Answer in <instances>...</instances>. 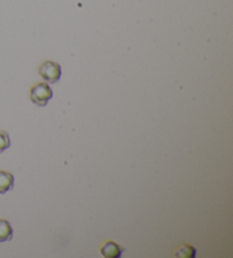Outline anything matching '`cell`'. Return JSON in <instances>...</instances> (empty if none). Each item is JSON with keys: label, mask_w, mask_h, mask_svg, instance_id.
<instances>
[{"label": "cell", "mask_w": 233, "mask_h": 258, "mask_svg": "<svg viewBox=\"0 0 233 258\" xmlns=\"http://www.w3.org/2000/svg\"><path fill=\"white\" fill-rule=\"evenodd\" d=\"M51 88L44 82H39L30 88V99L39 107H44L52 98Z\"/></svg>", "instance_id": "cell-1"}, {"label": "cell", "mask_w": 233, "mask_h": 258, "mask_svg": "<svg viewBox=\"0 0 233 258\" xmlns=\"http://www.w3.org/2000/svg\"><path fill=\"white\" fill-rule=\"evenodd\" d=\"M39 74L49 83H57L62 77L61 65L52 60H44L39 66Z\"/></svg>", "instance_id": "cell-2"}, {"label": "cell", "mask_w": 233, "mask_h": 258, "mask_svg": "<svg viewBox=\"0 0 233 258\" xmlns=\"http://www.w3.org/2000/svg\"><path fill=\"white\" fill-rule=\"evenodd\" d=\"M99 251L106 258H120L122 257L123 252L125 251V248L120 246L118 242L107 240V241H105L99 247Z\"/></svg>", "instance_id": "cell-3"}, {"label": "cell", "mask_w": 233, "mask_h": 258, "mask_svg": "<svg viewBox=\"0 0 233 258\" xmlns=\"http://www.w3.org/2000/svg\"><path fill=\"white\" fill-rule=\"evenodd\" d=\"M14 181L12 173L0 170V194L4 195L14 188Z\"/></svg>", "instance_id": "cell-4"}, {"label": "cell", "mask_w": 233, "mask_h": 258, "mask_svg": "<svg viewBox=\"0 0 233 258\" xmlns=\"http://www.w3.org/2000/svg\"><path fill=\"white\" fill-rule=\"evenodd\" d=\"M197 255L196 249L188 243H182L174 250V256L181 258H195Z\"/></svg>", "instance_id": "cell-5"}, {"label": "cell", "mask_w": 233, "mask_h": 258, "mask_svg": "<svg viewBox=\"0 0 233 258\" xmlns=\"http://www.w3.org/2000/svg\"><path fill=\"white\" fill-rule=\"evenodd\" d=\"M13 239V228L7 220L0 219V242H6Z\"/></svg>", "instance_id": "cell-6"}, {"label": "cell", "mask_w": 233, "mask_h": 258, "mask_svg": "<svg viewBox=\"0 0 233 258\" xmlns=\"http://www.w3.org/2000/svg\"><path fill=\"white\" fill-rule=\"evenodd\" d=\"M11 147L10 135L6 131H0V153H4Z\"/></svg>", "instance_id": "cell-7"}]
</instances>
